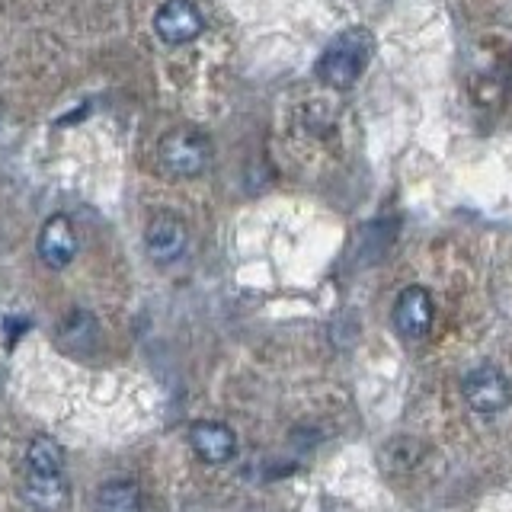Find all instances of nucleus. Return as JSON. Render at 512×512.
<instances>
[{
	"instance_id": "7",
	"label": "nucleus",
	"mask_w": 512,
	"mask_h": 512,
	"mask_svg": "<svg viewBox=\"0 0 512 512\" xmlns=\"http://www.w3.org/2000/svg\"><path fill=\"white\" fill-rule=\"evenodd\" d=\"M39 256L48 269H64L71 266V260L77 256V234H74V224L64 218V215H55L42 224L39 231Z\"/></svg>"
},
{
	"instance_id": "1",
	"label": "nucleus",
	"mask_w": 512,
	"mask_h": 512,
	"mask_svg": "<svg viewBox=\"0 0 512 512\" xmlns=\"http://www.w3.org/2000/svg\"><path fill=\"white\" fill-rule=\"evenodd\" d=\"M375 55V36L368 29L356 26L340 32L317 58V77L330 90H349L365 74L368 61Z\"/></svg>"
},
{
	"instance_id": "4",
	"label": "nucleus",
	"mask_w": 512,
	"mask_h": 512,
	"mask_svg": "<svg viewBox=\"0 0 512 512\" xmlns=\"http://www.w3.org/2000/svg\"><path fill=\"white\" fill-rule=\"evenodd\" d=\"M202 29H205L202 10L192 0H167L154 16V32L167 45H186L192 39H199Z\"/></svg>"
},
{
	"instance_id": "10",
	"label": "nucleus",
	"mask_w": 512,
	"mask_h": 512,
	"mask_svg": "<svg viewBox=\"0 0 512 512\" xmlns=\"http://www.w3.org/2000/svg\"><path fill=\"white\" fill-rule=\"evenodd\" d=\"M26 461H29V474H61L64 452H61V445L55 439L39 436V439L29 442Z\"/></svg>"
},
{
	"instance_id": "11",
	"label": "nucleus",
	"mask_w": 512,
	"mask_h": 512,
	"mask_svg": "<svg viewBox=\"0 0 512 512\" xmlns=\"http://www.w3.org/2000/svg\"><path fill=\"white\" fill-rule=\"evenodd\" d=\"M58 340H61L64 349H71V352H87L96 343V324H93V317L84 314V311H74L61 324Z\"/></svg>"
},
{
	"instance_id": "5",
	"label": "nucleus",
	"mask_w": 512,
	"mask_h": 512,
	"mask_svg": "<svg viewBox=\"0 0 512 512\" xmlns=\"http://www.w3.org/2000/svg\"><path fill=\"white\" fill-rule=\"evenodd\" d=\"M432 317H436V308H432V295L423 285H407L404 292L394 301V330L407 340H423L432 327Z\"/></svg>"
},
{
	"instance_id": "9",
	"label": "nucleus",
	"mask_w": 512,
	"mask_h": 512,
	"mask_svg": "<svg viewBox=\"0 0 512 512\" xmlns=\"http://www.w3.org/2000/svg\"><path fill=\"white\" fill-rule=\"evenodd\" d=\"M26 500L39 512H58L68 500V487H64L61 474H29L26 477Z\"/></svg>"
},
{
	"instance_id": "8",
	"label": "nucleus",
	"mask_w": 512,
	"mask_h": 512,
	"mask_svg": "<svg viewBox=\"0 0 512 512\" xmlns=\"http://www.w3.org/2000/svg\"><path fill=\"white\" fill-rule=\"evenodd\" d=\"M189 442H192V448H196V455L208 464H224V461H231L237 452L234 432L224 423H212V420L192 423Z\"/></svg>"
},
{
	"instance_id": "6",
	"label": "nucleus",
	"mask_w": 512,
	"mask_h": 512,
	"mask_svg": "<svg viewBox=\"0 0 512 512\" xmlns=\"http://www.w3.org/2000/svg\"><path fill=\"white\" fill-rule=\"evenodd\" d=\"M186 244H189L186 224L173 215H157L148 224V231H144V247H148V256L157 266H173L186 253Z\"/></svg>"
},
{
	"instance_id": "12",
	"label": "nucleus",
	"mask_w": 512,
	"mask_h": 512,
	"mask_svg": "<svg viewBox=\"0 0 512 512\" xmlns=\"http://www.w3.org/2000/svg\"><path fill=\"white\" fill-rule=\"evenodd\" d=\"M96 512H141L138 487L128 484V480H119V484H106L100 490V503H96Z\"/></svg>"
},
{
	"instance_id": "13",
	"label": "nucleus",
	"mask_w": 512,
	"mask_h": 512,
	"mask_svg": "<svg viewBox=\"0 0 512 512\" xmlns=\"http://www.w3.org/2000/svg\"><path fill=\"white\" fill-rule=\"evenodd\" d=\"M0 119H4V116H0Z\"/></svg>"
},
{
	"instance_id": "2",
	"label": "nucleus",
	"mask_w": 512,
	"mask_h": 512,
	"mask_svg": "<svg viewBox=\"0 0 512 512\" xmlns=\"http://www.w3.org/2000/svg\"><path fill=\"white\" fill-rule=\"evenodd\" d=\"M160 170L173 180H192V176H202L212 164V141H208L196 128H173L164 138H160L157 148Z\"/></svg>"
},
{
	"instance_id": "3",
	"label": "nucleus",
	"mask_w": 512,
	"mask_h": 512,
	"mask_svg": "<svg viewBox=\"0 0 512 512\" xmlns=\"http://www.w3.org/2000/svg\"><path fill=\"white\" fill-rule=\"evenodd\" d=\"M461 394L477 413H500L512 404V384L496 365H477L461 381Z\"/></svg>"
}]
</instances>
